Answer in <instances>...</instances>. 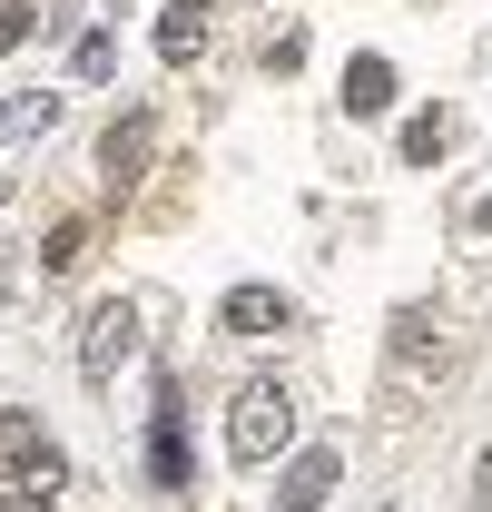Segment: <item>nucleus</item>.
<instances>
[{
	"label": "nucleus",
	"instance_id": "8",
	"mask_svg": "<svg viewBox=\"0 0 492 512\" xmlns=\"http://www.w3.org/2000/svg\"><path fill=\"white\" fill-rule=\"evenodd\" d=\"M345 109H355V119H384V109H394V60H384V50L345 60Z\"/></svg>",
	"mask_w": 492,
	"mask_h": 512
},
{
	"label": "nucleus",
	"instance_id": "9",
	"mask_svg": "<svg viewBox=\"0 0 492 512\" xmlns=\"http://www.w3.org/2000/svg\"><path fill=\"white\" fill-rule=\"evenodd\" d=\"M424 325H433L424 306H404V316H394V384H424L433 365H443V345H433Z\"/></svg>",
	"mask_w": 492,
	"mask_h": 512
},
{
	"label": "nucleus",
	"instance_id": "1",
	"mask_svg": "<svg viewBox=\"0 0 492 512\" xmlns=\"http://www.w3.org/2000/svg\"><path fill=\"white\" fill-rule=\"evenodd\" d=\"M286 444H296V394H286L276 375H246L237 404H227V453H237L246 473H266Z\"/></svg>",
	"mask_w": 492,
	"mask_h": 512
},
{
	"label": "nucleus",
	"instance_id": "2",
	"mask_svg": "<svg viewBox=\"0 0 492 512\" xmlns=\"http://www.w3.org/2000/svg\"><path fill=\"white\" fill-rule=\"evenodd\" d=\"M0 483H10V493H40V503L69 483V453L40 434L30 404H0Z\"/></svg>",
	"mask_w": 492,
	"mask_h": 512
},
{
	"label": "nucleus",
	"instance_id": "5",
	"mask_svg": "<svg viewBox=\"0 0 492 512\" xmlns=\"http://www.w3.org/2000/svg\"><path fill=\"white\" fill-rule=\"evenodd\" d=\"M217 325H227V335H286V325H296V296H276V286H227V296H217Z\"/></svg>",
	"mask_w": 492,
	"mask_h": 512
},
{
	"label": "nucleus",
	"instance_id": "3",
	"mask_svg": "<svg viewBox=\"0 0 492 512\" xmlns=\"http://www.w3.org/2000/svg\"><path fill=\"white\" fill-rule=\"evenodd\" d=\"M128 355H138V306H128V296H99V306L79 316V375H89V384H119Z\"/></svg>",
	"mask_w": 492,
	"mask_h": 512
},
{
	"label": "nucleus",
	"instance_id": "13",
	"mask_svg": "<svg viewBox=\"0 0 492 512\" xmlns=\"http://www.w3.org/2000/svg\"><path fill=\"white\" fill-rule=\"evenodd\" d=\"M79 256H89V227H79V217H69V227H50V247H40V266H50V276H69Z\"/></svg>",
	"mask_w": 492,
	"mask_h": 512
},
{
	"label": "nucleus",
	"instance_id": "7",
	"mask_svg": "<svg viewBox=\"0 0 492 512\" xmlns=\"http://www.w3.org/2000/svg\"><path fill=\"white\" fill-rule=\"evenodd\" d=\"M335 473H345V463H335V444H306L296 463H286L276 503H286V512H315V503H335Z\"/></svg>",
	"mask_w": 492,
	"mask_h": 512
},
{
	"label": "nucleus",
	"instance_id": "15",
	"mask_svg": "<svg viewBox=\"0 0 492 512\" xmlns=\"http://www.w3.org/2000/svg\"><path fill=\"white\" fill-rule=\"evenodd\" d=\"M30 20H40V10H20V0H0V50H20V40H30Z\"/></svg>",
	"mask_w": 492,
	"mask_h": 512
},
{
	"label": "nucleus",
	"instance_id": "16",
	"mask_svg": "<svg viewBox=\"0 0 492 512\" xmlns=\"http://www.w3.org/2000/svg\"><path fill=\"white\" fill-rule=\"evenodd\" d=\"M473 512H492V453H483V473H473Z\"/></svg>",
	"mask_w": 492,
	"mask_h": 512
},
{
	"label": "nucleus",
	"instance_id": "18",
	"mask_svg": "<svg viewBox=\"0 0 492 512\" xmlns=\"http://www.w3.org/2000/svg\"><path fill=\"white\" fill-rule=\"evenodd\" d=\"M0 207H10V178H0Z\"/></svg>",
	"mask_w": 492,
	"mask_h": 512
},
{
	"label": "nucleus",
	"instance_id": "11",
	"mask_svg": "<svg viewBox=\"0 0 492 512\" xmlns=\"http://www.w3.org/2000/svg\"><path fill=\"white\" fill-rule=\"evenodd\" d=\"M50 119H60V89H20V99H0V148H10V138H40Z\"/></svg>",
	"mask_w": 492,
	"mask_h": 512
},
{
	"label": "nucleus",
	"instance_id": "14",
	"mask_svg": "<svg viewBox=\"0 0 492 512\" xmlns=\"http://www.w3.org/2000/svg\"><path fill=\"white\" fill-rule=\"evenodd\" d=\"M109 69H119V40H109V30H89V40H79V79H109Z\"/></svg>",
	"mask_w": 492,
	"mask_h": 512
},
{
	"label": "nucleus",
	"instance_id": "6",
	"mask_svg": "<svg viewBox=\"0 0 492 512\" xmlns=\"http://www.w3.org/2000/svg\"><path fill=\"white\" fill-rule=\"evenodd\" d=\"M148 473L178 493L187 483V414H178V384H158V424H148Z\"/></svg>",
	"mask_w": 492,
	"mask_h": 512
},
{
	"label": "nucleus",
	"instance_id": "17",
	"mask_svg": "<svg viewBox=\"0 0 492 512\" xmlns=\"http://www.w3.org/2000/svg\"><path fill=\"white\" fill-rule=\"evenodd\" d=\"M473 237H492V197H473Z\"/></svg>",
	"mask_w": 492,
	"mask_h": 512
},
{
	"label": "nucleus",
	"instance_id": "4",
	"mask_svg": "<svg viewBox=\"0 0 492 512\" xmlns=\"http://www.w3.org/2000/svg\"><path fill=\"white\" fill-rule=\"evenodd\" d=\"M148 148H158V119H148V109L109 119V138H99V178H109V188H138V178H148Z\"/></svg>",
	"mask_w": 492,
	"mask_h": 512
},
{
	"label": "nucleus",
	"instance_id": "10",
	"mask_svg": "<svg viewBox=\"0 0 492 512\" xmlns=\"http://www.w3.org/2000/svg\"><path fill=\"white\" fill-rule=\"evenodd\" d=\"M207 20H217V0H168V10H158V50L187 60V50L207 40Z\"/></svg>",
	"mask_w": 492,
	"mask_h": 512
},
{
	"label": "nucleus",
	"instance_id": "12",
	"mask_svg": "<svg viewBox=\"0 0 492 512\" xmlns=\"http://www.w3.org/2000/svg\"><path fill=\"white\" fill-rule=\"evenodd\" d=\"M443 148H453V119H443V109H424V119H404V158H414V168H433Z\"/></svg>",
	"mask_w": 492,
	"mask_h": 512
}]
</instances>
